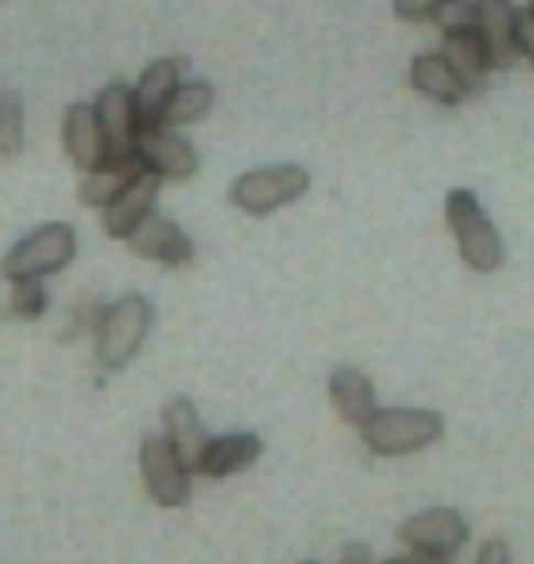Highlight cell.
I'll list each match as a JSON object with an SVG mask.
<instances>
[{
  "label": "cell",
  "mask_w": 534,
  "mask_h": 564,
  "mask_svg": "<svg viewBox=\"0 0 534 564\" xmlns=\"http://www.w3.org/2000/svg\"><path fill=\"white\" fill-rule=\"evenodd\" d=\"M260 455H264V440L257 433H227V436L209 440L198 473L209 480H224V477H235V473L249 469Z\"/></svg>",
  "instance_id": "cell-15"
},
{
  "label": "cell",
  "mask_w": 534,
  "mask_h": 564,
  "mask_svg": "<svg viewBox=\"0 0 534 564\" xmlns=\"http://www.w3.org/2000/svg\"><path fill=\"white\" fill-rule=\"evenodd\" d=\"M326 389H329V403H334V411L356 429L367 422L373 411H378V392H373V381L356 367H337L334 375H329Z\"/></svg>",
  "instance_id": "cell-16"
},
{
  "label": "cell",
  "mask_w": 534,
  "mask_h": 564,
  "mask_svg": "<svg viewBox=\"0 0 534 564\" xmlns=\"http://www.w3.org/2000/svg\"><path fill=\"white\" fill-rule=\"evenodd\" d=\"M443 414L428 408H378L359 425V436L373 455L403 458L432 447L443 436Z\"/></svg>",
  "instance_id": "cell-2"
},
{
  "label": "cell",
  "mask_w": 534,
  "mask_h": 564,
  "mask_svg": "<svg viewBox=\"0 0 534 564\" xmlns=\"http://www.w3.org/2000/svg\"><path fill=\"white\" fill-rule=\"evenodd\" d=\"M135 158H140V165L146 173H154L162 184L165 180H190L201 165L195 143L187 137H179V129L162 126V121H151V126L140 129Z\"/></svg>",
  "instance_id": "cell-8"
},
{
  "label": "cell",
  "mask_w": 534,
  "mask_h": 564,
  "mask_svg": "<svg viewBox=\"0 0 534 564\" xmlns=\"http://www.w3.org/2000/svg\"><path fill=\"white\" fill-rule=\"evenodd\" d=\"M140 473L143 488L162 510H179L190 502V473L184 462L176 458V451L168 447L162 433H146L140 444Z\"/></svg>",
  "instance_id": "cell-7"
},
{
  "label": "cell",
  "mask_w": 534,
  "mask_h": 564,
  "mask_svg": "<svg viewBox=\"0 0 534 564\" xmlns=\"http://www.w3.org/2000/svg\"><path fill=\"white\" fill-rule=\"evenodd\" d=\"M157 191H162V180L154 173H146V169H140V176H135L132 184L103 209V231L110 239L124 242L146 217H151L157 206Z\"/></svg>",
  "instance_id": "cell-11"
},
{
  "label": "cell",
  "mask_w": 534,
  "mask_h": 564,
  "mask_svg": "<svg viewBox=\"0 0 534 564\" xmlns=\"http://www.w3.org/2000/svg\"><path fill=\"white\" fill-rule=\"evenodd\" d=\"M140 158H107L103 165L88 169V173L81 176V187H77V198L85 202V206H92L103 213L113 198L121 195L124 187L132 184L135 176H140Z\"/></svg>",
  "instance_id": "cell-18"
},
{
  "label": "cell",
  "mask_w": 534,
  "mask_h": 564,
  "mask_svg": "<svg viewBox=\"0 0 534 564\" xmlns=\"http://www.w3.org/2000/svg\"><path fill=\"white\" fill-rule=\"evenodd\" d=\"M443 4H447V0H392V11H395V19H403V22H432Z\"/></svg>",
  "instance_id": "cell-25"
},
{
  "label": "cell",
  "mask_w": 534,
  "mask_h": 564,
  "mask_svg": "<svg viewBox=\"0 0 534 564\" xmlns=\"http://www.w3.org/2000/svg\"><path fill=\"white\" fill-rule=\"evenodd\" d=\"M92 110H96L99 129H103L110 158H132L135 154V140H140V129H143L140 110H135L132 85H124V82L103 85V88H99Z\"/></svg>",
  "instance_id": "cell-9"
},
{
  "label": "cell",
  "mask_w": 534,
  "mask_h": 564,
  "mask_svg": "<svg viewBox=\"0 0 534 564\" xmlns=\"http://www.w3.org/2000/svg\"><path fill=\"white\" fill-rule=\"evenodd\" d=\"M216 107V88L209 82H184L168 99V107L162 110V126L187 129L209 115Z\"/></svg>",
  "instance_id": "cell-21"
},
{
  "label": "cell",
  "mask_w": 534,
  "mask_h": 564,
  "mask_svg": "<svg viewBox=\"0 0 534 564\" xmlns=\"http://www.w3.org/2000/svg\"><path fill=\"white\" fill-rule=\"evenodd\" d=\"M162 425H165L162 436L168 440V447L176 451V458L184 462L187 473H198L201 455H206V447H209L212 436L206 433V425H201L195 403L184 400V397L168 400L165 411H162Z\"/></svg>",
  "instance_id": "cell-12"
},
{
  "label": "cell",
  "mask_w": 534,
  "mask_h": 564,
  "mask_svg": "<svg viewBox=\"0 0 534 564\" xmlns=\"http://www.w3.org/2000/svg\"><path fill=\"white\" fill-rule=\"evenodd\" d=\"M400 543L411 550L417 561H450L469 543V521L458 510L432 506L400 524Z\"/></svg>",
  "instance_id": "cell-6"
},
{
  "label": "cell",
  "mask_w": 534,
  "mask_h": 564,
  "mask_svg": "<svg viewBox=\"0 0 534 564\" xmlns=\"http://www.w3.org/2000/svg\"><path fill=\"white\" fill-rule=\"evenodd\" d=\"M184 85V59L176 55H165V59L146 63V70L140 74V82L132 85L135 96V110H140V121L151 126V121H162V110L168 107L176 88Z\"/></svg>",
  "instance_id": "cell-14"
},
{
  "label": "cell",
  "mask_w": 534,
  "mask_h": 564,
  "mask_svg": "<svg viewBox=\"0 0 534 564\" xmlns=\"http://www.w3.org/2000/svg\"><path fill=\"white\" fill-rule=\"evenodd\" d=\"M151 323L154 308L143 293H124V297L107 304L96 319V364L103 370L129 367L151 334Z\"/></svg>",
  "instance_id": "cell-3"
},
{
  "label": "cell",
  "mask_w": 534,
  "mask_h": 564,
  "mask_svg": "<svg viewBox=\"0 0 534 564\" xmlns=\"http://www.w3.org/2000/svg\"><path fill=\"white\" fill-rule=\"evenodd\" d=\"M26 147V107L19 93H0V158H19Z\"/></svg>",
  "instance_id": "cell-22"
},
{
  "label": "cell",
  "mask_w": 534,
  "mask_h": 564,
  "mask_svg": "<svg viewBox=\"0 0 534 564\" xmlns=\"http://www.w3.org/2000/svg\"><path fill=\"white\" fill-rule=\"evenodd\" d=\"M312 176L304 165H264L253 173H242L231 184V202L249 217H268L275 209H286L308 195Z\"/></svg>",
  "instance_id": "cell-5"
},
{
  "label": "cell",
  "mask_w": 534,
  "mask_h": 564,
  "mask_svg": "<svg viewBox=\"0 0 534 564\" xmlns=\"http://www.w3.org/2000/svg\"><path fill=\"white\" fill-rule=\"evenodd\" d=\"M77 253V231L70 224L52 220L33 228L26 239H19L0 261V275L8 282H22V279H44L63 272L66 264L74 261Z\"/></svg>",
  "instance_id": "cell-4"
},
{
  "label": "cell",
  "mask_w": 534,
  "mask_h": 564,
  "mask_svg": "<svg viewBox=\"0 0 534 564\" xmlns=\"http://www.w3.org/2000/svg\"><path fill=\"white\" fill-rule=\"evenodd\" d=\"M340 564H373V554H370L367 546L348 543V546H345V554H340Z\"/></svg>",
  "instance_id": "cell-28"
},
{
  "label": "cell",
  "mask_w": 534,
  "mask_h": 564,
  "mask_svg": "<svg viewBox=\"0 0 534 564\" xmlns=\"http://www.w3.org/2000/svg\"><path fill=\"white\" fill-rule=\"evenodd\" d=\"M472 4H476V33L487 41L491 63L509 66L516 55V44H513L516 8H513V0H472Z\"/></svg>",
  "instance_id": "cell-19"
},
{
  "label": "cell",
  "mask_w": 534,
  "mask_h": 564,
  "mask_svg": "<svg viewBox=\"0 0 534 564\" xmlns=\"http://www.w3.org/2000/svg\"><path fill=\"white\" fill-rule=\"evenodd\" d=\"M443 217H447V228L458 242L461 261L480 275H491L502 268L505 261V246L502 235L487 217V209L480 206V198L472 195L469 187H454L443 198Z\"/></svg>",
  "instance_id": "cell-1"
},
{
  "label": "cell",
  "mask_w": 534,
  "mask_h": 564,
  "mask_svg": "<svg viewBox=\"0 0 534 564\" xmlns=\"http://www.w3.org/2000/svg\"><path fill=\"white\" fill-rule=\"evenodd\" d=\"M411 85H414V93H422L425 99L443 104V107H458V104H465V96L472 93V88L450 70V63L443 59L439 52L417 55L411 63Z\"/></svg>",
  "instance_id": "cell-17"
},
{
  "label": "cell",
  "mask_w": 534,
  "mask_h": 564,
  "mask_svg": "<svg viewBox=\"0 0 534 564\" xmlns=\"http://www.w3.org/2000/svg\"><path fill=\"white\" fill-rule=\"evenodd\" d=\"M124 242H129V250L135 257H146V261H157L165 268H184L195 257V242L187 239L184 228L176 220L162 217L157 209Z\"/></svg>",
  "instance_id": "cell-10"
},
{
  "label": "cell",
  "mask_w": 534,
  "mask_h": 564,
  "mask_svg": "<svg viewBox=\"0 0 534 564\" xmlns=\"http://www.w3.org/2000/svg\"><path fill=\"white\" fill-rule=\"evenodd\" d=\"M417 561V557H414ZM417 564H447V561H417Z\"/></svg>",
  "instance_id": "cell-30"
},
{
  "label": "cell",
  "mask_w": 534,
  "mask_h": 564,
  "mask_svg": "<svg viewBox=\"0 0 534 564\" xmlns=\"http://www.w3.org/2000/svg\"><path fill=\"white\" fill-rule=\"evenodd\" d=\"M439 55L450 63V70L458 74L469 88H480L487 82V74L494 70L491 52H487V41L476 30L450 33V37H443V52Z\"/></svg>",
  "instance_id": "cell-20"
},
{
  "label": "cell",
  "mask_w": 534,
  "mask_h": 564,
  "mask_svg": "<svg viewBox=\"0 0 534 564\" xmlns=\"http://www.w3.org/2000/svg\"><path fill=\"white\" fill-rule=\"evenodd\" d=\"M513 44H516V55H524V59L534 63V11L531 8H516Z\"/></svg>",
  "instance_id": "cell-26"
},
{
  "label": "cell",
  "mask_w": 534,
  "mask_h": 564,
  "mask_svg": "<svg viewBox=\"0 0 534 564\" xmlns=\"http://www.w3.org/2000/svg\"><path fill=\"white\" fill-rule=\"evenodd\" d=\"M11 312L19 319H37V315L48 308V293H44L41 279H22V282H11Z\"/></svg>",
  "instance_id": "cell-23"
},
{
  "label": "cell",
  "mask_w": 534,
  "mask_h": 564,
  "mask_svg": "<svg viewBox=\"0 0 534 564\" xmlns=\"http://www.w3.org/2000/svg\"><path fill=\"white\" fill-rule=\"evenodd\" d=\"M384 564H417L414 557H392V561H384Z\"/></svg>",
  "instance_id": "cell-29"
},
{
  "label": "cell",
  "mask_w": 534,
  "mask_h": 564,
  "mask_svg": "<svg viewBox=\"0 0 534 564\" xmlns=\"http://www.w3.org/2000/svg\"><path fill=\"white\" fill-rule=\"evenodd\" d=\"M301 564H319V561H301Z\"/></svg>",
  "instance_id": "cell-31"
},
{
  "label": "cell",
  "mask_w": 534,
  "mask_h": 564,
  "mask_svg": "<svg viewBox=\"0 0 534 564\" xmlns=\"http://www.w3.org/2000/svg\"><path fill=\"white\" fill-rule=\"evenodd\" d=\"M527 8H531V11H534V0H531V4H527Z\"/></svg>",
  "instance_id": "cell-32"
},
{
  "label": "cell",
  "mask_w": 534,
  "mask_h": 564,
  "mask_svg": "<svg viewBox=\"0 0 534 564\" xmlns=\"http://www.w3.org/2000/svg\"><path fill=\"white\" fill-rule=\"evenodd\" d=\"M63 147H66V158H70L81 173L103 165L110 158L92 104H70V107H66V115H63Z\"/></svg>",
  "instance_id": "cell-13"
},
{
  "label": "cell",
  "mask_w": 534,
  "mask_h": 564,
  "mask_svg": "<svg viewBox=\"0 0 534 564\" xmlns=\"http://www.w3.org/2000/svg\"><path fill=\"white\" fill-rule=\"evenodd\" d=\"M432 22L443 30V37H450V33H469L476 30V4L472 0H447Z\"/></svg>",
  "instance_id": "cell-24"
},
{
  "label": "cell",
  "mask_w": 534,
  "mask_h": 564,
  "mask_svg": "<svg viewBox=\"0 0 534 564\" xmlns=\"http://www.w3.org/2000/svg\"><path fill=\"white\" fill-rule=\"evenodd\" d=\"M476 564H513V557H509V543H502V539H487L480 546V554H476Z\"/></svg>",
  "instance_id": "cell-27"
}]
</instances>
